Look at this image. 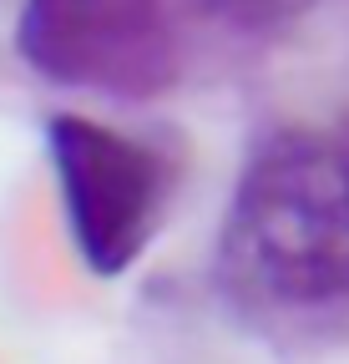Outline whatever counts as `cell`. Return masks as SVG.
I'll list each match as a JSON object with an SVG mask.
<instances>
[{
	"instance_id": "7a4b0ae2",
	"label": "cell",
	"mask_w": 349,
	"mask_h": 364,
	"mask_svg": "<svg viewBox=\"0 0 349 364\" xmlns=\"http://www.w3.org/2000/svg\"><path fill=\"white\" fill-rule=\"evenodd\" d=\"M16 56L61 91L157 102L183 76L178 0H21Z\"/></svg>"
},
{
	"instance_id": "6da1fadb",
	"label": "cell",
	"mask_w": 349,
	"mask_h": 364,
	"mask_svg": "<svg viewBox=\"0 0 349 364\" xmlns=\"http://www.w3.org/2000/svg\"><path fill=\"white\" fill-rule=\"evenodd\" d=\"M228 284L274 309L349 299V127L274 132L248 157L218 238Z\"/></svg>"
},
{
	"instance_id": "3957f363",
	"label": "cell",
	"mask_w": 349,
	"mask_h": 364,
	"mask_svg": "<svg viewBox=\"0 0 349 364\" xmlns=\"http://www.w3.org/2000/svg\"><path fill=\"white\" fill-rule=\"evenodd\" d=\"M46 152L76 258L97 279H122L152 248L178 193V167L157 147L81 112L46 117Z\"/></svg>"
}]
</instances>
